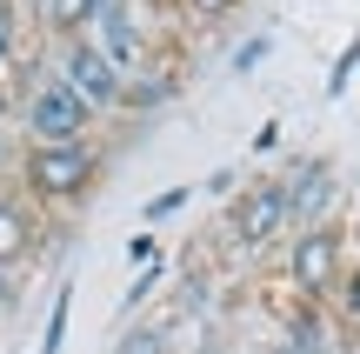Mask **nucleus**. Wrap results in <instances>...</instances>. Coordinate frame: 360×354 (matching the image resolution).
Masks as SVG:
<instances>
[{
    "instance_id": "nucleus-7",
    "label": "nucleus",
    "mask_w": 360,
    "mask_h": 354,
    "mask_svg": "<svg viewBox=\"0 0 360 354\" xmlns=\"http://www.w3.org/2000/svg\"><path fill=\"white\" fill-rule=\"evenodd\" d=\"M281 187H287V208H294V227H314V221H334L340 208V167L334 154H300L281 167Z\"/></svg>"
},
{
    "instance_id": "nucleus-18",
    "label": "nucleus",
    "mask_w": 360,
    "mask_h": 354,
    "mask_svg": "<svg viewBox=\"0 0 360 354\" xmlns=\"http://www.w3.org/2000/svg\"><path fill=\"white\" fill-rule=\"evenodd\" d=\"M207 194H214V201H233V194H240V174H233V167H214V174H207Z\"/></svg>"
},
{
    "instance_id": "nucleus-22",
    "label": "nucleus",
    "mask_w": 360,
    "mask_h": 354,
    "mask_svg": "<svg viewBox=\"0 0 360 354\" xmlns=\"http://www.w3.org/2000/svg\"><path fill=\"white\" fill-rule=\"evenodd\" d=\"M260 354H294V348H287L281 334H274V341H260Z\"/></svg>"
},
{
    "instance_id": "nucleus-19",
    "label": "nucleus",
    "mask_w": 360,
    "mask_h": 354,
    "mask_svg": "<svg viewBox=\"0 0 360 354\" xmlns=\"http://www.w3.org/2000/svg\"><path fill=\"white\" fill-rule=\"evenodd\" d=\"M20 308V267H0V315Z\"/></svg>"
},
{
    "instance_id": "nucleus-20",
    "label": "nucleus",
    "mask_w": 360,
    "mask_h": 354,
    "mask_svg": "<svg viewBox=\"0 0 360 354\" xmlns=\"http://www.w3.org/2000/svg\"><path fill=\"white\" fill-rule=\"evenodd\" d=\"M274 147H281V120H267V127L254 134V154H274Z\"/></svg>"
},
{
    "instance_id": "nucleus-2",
    "label": "nucleus",
    "mask_w": 360,
    "mask_h": 354,
    "mask_svg": "<svg viewBox=\"0 0 360 354\" xmlns=\"http://www.w3.org/2000/svg\"><path fill=\"white\" fill-rule=\"evenodd\" d=\"M347 261H354V248H347V227L340 221H314V227H294L287 234V254H281V267H287V288L300 294V301H334V288H340V274H347Z\"/></svg>"
},
{
    "instance_id": "nucleus-1",
    "label": "nucleus",
    "mask_w": 360,
    "mask_h": 354,
    "mask_svg": "<svg viewBox=\"0 0 360 354\" xmlns=\"http://www.w3.org/2000/svg\"><path fill=\"white\" fill-rule=\"evenodd\" d=\"M107 174V154L101 141H74V147H27L20 154V194L34 208H80L94 201Z\"/></svg>"
},
{
    "instance_id": "nucleus-11",
    "label": "nucleus",
    "mask_w": 360,
    "mask_h": 354,
    "mask_svg": "<svg viewBox=\"0 0 360 354\" xmlns=\"http://www.w3.org/2000/svg\"><path fill=\"white\" fill-rule=\"evenodd\" d=\"M114 354H180L174 348V321H127Z\"/></svg>"
},
{
    "instance_id": "nucleus-16",
    "label": "nucleus",
    "mask_w": 360,
    "mask_h": 354,
    "mask_svg": "<svg viewBox=\"0 0 360 354\" xmlns=\"http://www.w3.org/2000/svg\"><path fill=\"white\" fill-rule=\"evenodd\" d=\"M187 201H193V187H160V194L154 201H147V227H154V221H167V214H180V208H187Z\"/></svg>"
},
{
    "instance_id": "nucleus-3",
    "label": "nucleus",
    "mask_w": 360,
    "mask_h": 354,
    "mask_svg": "<svg viewBox=\"0 0 360 354\" xmlns=\"http://www.w3.org/2000/svg\"><path fill=\"white\" fill-rule=\"evenodd\" d=\"M13 114H20L27 147H74V141H94V120H101L60 74H53V67L27 87V101L13 107Z\"/></svg>"
},
{
    "instance_id": "nucleus-5",
    "label": "nucleus",
    "mask_w": 360,
    "mask_h": 354,
    "mask_svg": "<svg viewBox=\"0 0 360 354\" xmlns=\"http://www.w3.org/2000/svg\"><path fill=\"white\" fill-rule=\"evenodd\" d=\"M87 40L107 53V67H114L120 80L127 74H141L147 61L160 53V40H154V27L134 13V0H114V7H94V20H87Z\"/></svg>"
},
{
    "instance_id": "nucleus-10",
    "label": "nucleus",
    "mask_w": 360,
    "mask_h": 354,
    "mask_svg": "<svg viewBox=\"0 0 360 354\" xmlns=\"http://www.w3.org/2000/svg\"><path fill=\"white\" fill-rule=\"evenodd\" d=\"M327 315H334V334H340V354L360 348V254L347 261V274H340L334 301H327Z\"/></svg>"
},
{
    "instance_id": "nucleus-13",
    "label": "nucleus",
    "mask_w": 360,
    "mask_h": 354,
    "mask_svg": "<svg viewBox=\"0 0 360 354\" xmlns=\"http://www.w3.org/2000/svg\"><path fill=\"white\" fill-rule=\"evenodd\" d=\"M267 53H274V34H267V27H260V34L233 40V53H227V74H233V80H247V74H254L260 61H267Z\"/></svg>"
},
{
    "instance_id": "nucleus-8",
    "label": "nucleus",
    "mask_w": 360,
    "mask_h": 354,
    "mask_svg": "<svg viewBox=\"0 0 360 354\" xmlns=\"http://www.w3.org/2000/svg\"><path fill=\"white\" fill-rule=\"evenodd\" d=\"M40 248V214L27 194H13V187H0V267H27Z\"/></svg>"
},
{
    "instance_id": "nucleus-4",
    "label": "nucleus",
    "mask_w": 360,
    "mask_h": 354,
    "mask_svg": "<svg viewBox=\"0 0 360 354\" xmlns=\"http://www.w3.org/2000/svg\"><path fill=\"white\" fill-rule=\"evenodd\" d=\"M214 234H227L240 254L281 248V234H294V208H287L281 174H267V181H240V194L227 201V221H220Z\"/></svg>"
},
{
    "instance_id": "nucleus-6",
    "label": "nucleus",
    "mask_w": 360,
    "mask_h": 354,
    "mask_svg": "<svg viewBox=\"0 0 360 354\" xmlns=\"http://www.w3.org/2000/svg\"><path fill=\"white\" fill-rule=\"evenodd\" d=\"M53 74H60L94 114H120V74L107 67V53L94 47L87 34L80 40H53Z\"/></svg>"
},
{
    "instance_id": "nucleus-9",
    "label": "nucleus",
    "mask_w": 360,
    "mask_h": 354,
    "mask_svg": "<svg viewBox=\"0 0 360 354\" xmlns=\"http://www.w3.org/2000/svg\"><path fill=\"white\" fill-rule=\"evenodd\" d=\"M174 101H180V74L160 61V53L141 67V74H127V80H120V114H134V120L160 114V107H174Z\"/></svg>"
},
{
    "instance_id": "nucleus-14",
    "label": "nucleus",
    "mask_w": 360,
    "mask_h": 354,
    "mask_svg": "<svg viewBox=\"0 0 360 354\" xmlns=\"http://www.w3.org/2000/svg\"><path fill=\"white\" fill-rule=\"evenodd\" d=\"M67 315H74V281H67V288H53V315H47V334H40L34 354H60V341H67Z\"/></svg>"
},
{
    "instance_id": "nucleus-21",
    "label": "nucleus",
    "mask_w": 360,
    "mask_h": 354,
    "mask_svg": "<svg viewBox=\"0 0 360 354\" xmlns=\"http://www.w3.org/2000/svg\"><path fill=\"white\" fill-rule=\"evenodd\" d=\"M7 120H13V94L0 87V134H7Z\"/></svg>"
},
{
    "instance_id": "nucleus-12",
    "label": "nucleus",
    "mask_w": 360,
    "mask_h": 354,
    "mask_svg": "<svg viewBox=\"0 0 360 354\" xmlns=\"http://www.w3.org/2000/svg\"><path fill=\"white\" fill-rule=\"evenodd\" d=\"M167 274H174V261H147L141 274H134V288L120 294V315H141V308L154 301V288H160V281H167Z\"/></svg>"
},
{
    "instance_id": "nucleus-15",
    "label": "nucleus",
    "mask_w": 360,
    "mask_h": 354,
    "mask_svg": "<svg viewBox=\"0 0 360 354\" xmlns=\"http://www.w3.org/2000/svg\"><path fill=\"white\" fill-rule=\"evenodd\" d=\"M247 0H180V13H187L193 27H220V20H233Z\"/></svg>"
},
{
    "instance_id": "nucleus-17",
    "label": "nucleus",
    "mask_w": 360,
    "mask_h": 354,
    "mask_svg": "<svg viewBox=\"0 0 360 354\" xmlns=\"http://www.w3.org/2000/svg\"><path fill=\"white\" fill-rule=\"evenodd\" d=\"M354 67H360V34L340 47V61H334V74H327V94H347V80H354Z\"/></svg>"
}]
</instances>
